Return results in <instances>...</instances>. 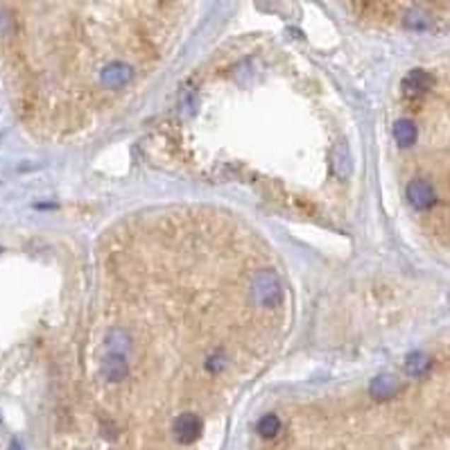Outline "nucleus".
<instances>
[{"instance_id": "6", "label": "nucleus", "mask_w": 450, "mask_h": 450, "mask_svg": "<svg viewBox=\"0 0 450 450\" xmlns=\"http://www.w3.org/2000/svg\"><path fill=\"white\" fill-rule=\"evenodd\" d=\"M0 251H3V247H0Z\"/></svg>"}, {"instance_id": "2", "label": "nucleus", "mask_w": 450, "mask_h": 450, "mask_svg": "<svg viewBox=\"0 0 450 450\" xmlns=\"http://www.w3.org/2000/svg\"><path fill=\"white\" fill-rule=\"evenodd\" d=\"M394 138H396V143L400 147H410L417 143V138H419V129H417V125H414L412 120H398L394 125Z\"/></svg>"}, {"instance_id": "5", "label": "nucleus", "mask_w": 450, "mask_h": 450, "mask_svg": "<svg viewBox=\"0 0 450 450\" xmlns=\"http://www.w3.org/2000/svg\"><path fill=\"white\" fill-rule=\"evenodd\" d=\"M7 450H25V448H23V444L18 442V439H11L9 442V448Z\"/></svg>"}, {"instance_id": "3", "label": "nucleus", "mask_w": 450, "mask_h": 450, "mask_svg": "<svg viewBox=\"0 0 450 450\" xmlns=\"http://www.w3.org/2000/svg\"><path fill=\"white\" fill-rule=\"evenodd\" d=\"M258 432L262 439H276L281 432V419L279 414H265V417L258 421Z\"/></svg>"}, {"instance_id": "4", "label": "nucleus", "mask_w": 450, "mask_h": 450, "mask_svg": "<svg viewBox=\"0 0 450 450\" xmlns=\"http://www.w3.org/2000/svg\"><path fill=\"white\" fill-rule=\"evenodd\" d=\"M9 30H11V16L5 7H0V37H5Z\"/></svg>"}, {"instance_id": "1", "label": "nucleus", "mask_w": 450, "mask_h": 450, "mask_svg": "<svg viewBox=\"0 0 450 450\" xmlns=\"http://www.w3.org/2000/svg\"><path fill=\"white\" fill-rule=\"evenodd\" d=\"M408 202L417 211H428L437 204V190L428 179H412L408 183Z\"/></svg>"}]
</instances>
